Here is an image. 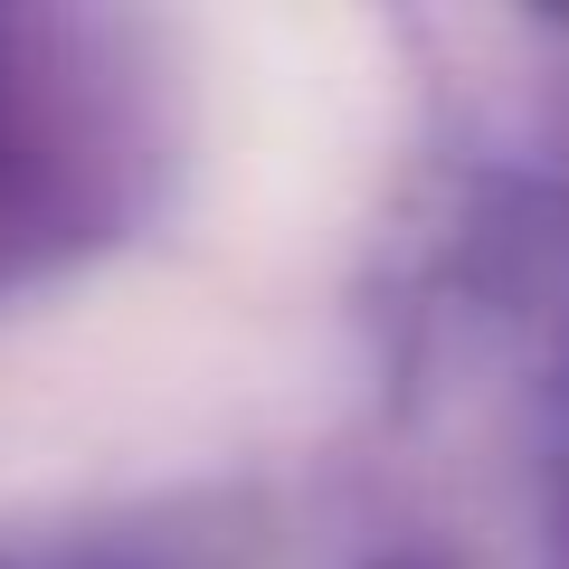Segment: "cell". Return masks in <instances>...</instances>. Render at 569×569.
<instances>
[{"mask_svg":"<svg viewBox=\"0 0 569 569\" xmlns=\"http://www.w3.org/2000/svg\"><path fill=\"white\" fill-rule=\"evenodd\" d=\"M351 351L295 284L123 266L0 323V503L123 493L284 447Z\"/></svg>","mask_w":569,"mask_h":569,"instance_id":"1","label":"cell"},{"mask_svg":"<svg viewBox=\"0 0 569 569\" xmlns=\"http://www.w3.org/2000/svg\"><path fill=\"white\" fill-rule=\"evenodd\" d=\"M399 133V48L351 10H219L190 39V209L238 276L332 257L389 190Z\"/></svg>","mask_w":569,"mask_h":569,"instance_id":"2","label":"cell"}]
</instances>
